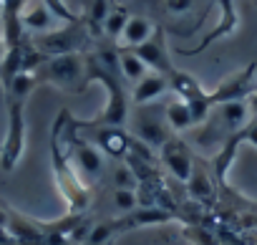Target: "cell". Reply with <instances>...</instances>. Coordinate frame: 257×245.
Returning <instances> with one entry per match:
<instances>
[{
    "mask_svg": "<svg viewBox=\"0 0 257 245\" xmlns=\"http://www.w3.org/2000/svg\"><path fill=\"white\" fill-rule=\"evenodd\" d=\"M68 119L71 111L61 109L53 129H51V167H53V177L56 185L63 195V200L68 202V212L73 215H83L91 205V185L81 177L71 149H68V139H66V129H68Z\"/></svg>",
    "mask_w": 257,
    "mask_h": 245,
    "instance_id": "6da1fadb",
    "label": "cell"
},
{
    "mask_svg": "<svg viewBox=\"0 0 257 245\" xmlns=\"http://www.w3.org/2000/svg\"><path fill=\"white\" fill-rule=\"evenodd\" d=\"M38 86L36 73L21 71L13 84L3 91L6 94V109H8V127L3 137V147H0V167L6 172H13L23 157L26 149V104L31 91Z\"/></svg>",
    "mask_w": 257,
    "mask_h": 245,
    "instance_id": "7a4b0ae2",
    "label": "cell"
},
{
    "mask_svg": "<svg viewBox=\"0 0 257 245\" xmlns=\"http://www.w3.org/2000/svg\"><path fill=\"white\" fill-rule=\"evenodd\" d=\"M38 84H51L63 91L81 94L88 86V63L83 53H68V56H53L46 58L43 66L36 71Z\"/></svg>",
    "mask_w": 257,
    "mask_h": 245,
    "instance_id": "3957f363",
    "label": "cell"
},
{
    "mask_svg": "<svg viewBox=\"0 0 257 245\" xmlns=\"http://www.w3.org/2000/svg\"><path fill=\"white\" fill-rule=\"evenodd\" d=\"M28 41L33 43L36 51H41L43 56L53 58V56L81 53V51L88 46L91 36H88V28H86V23H83V18H81V21H76V23H66V26H61V28L48 31V33H38V36H33V38H28Z\"/></svg>",
    "mask_w": 257,
    "mask_h": 245,
    "instance_id": "277c9868",
    "label": "cell"
},
{
    "mask_svg": "<svg viewBox=\"0 0 257 245\" xmlns=\"http://www.w3.org/2000/svg\"><path fill=\"white\" fill-rule=\"evenodd\" d=\"M254 73H257V63L254 61L247 63L242 71L229 73L217 89L209 91V104L212 106H222V104H229V101H247L257 91Z\"/></svg>",
    "mask_w": 257,
    "mask_h": 245,
    "instance_id": "5b68a950",
    "label": "cell"
},
{
    "mask_svg": "<svg viewBox=\"0 0 257 245\" xmlns=\"http://www.w3.org/2000/svg\"><path fill=\"white\" fill-rule=\"evenodd\" d=\"M66 139H68V149L71 157L81 172V177L91 185V180H98L103 175V152L91 144L86 137H81L73 127H71V119H68V129H66Z\"/></svg>",
    "mask_w": 257,
    "mask_h": 245,
    "instance_id": "8992f818",
    "label": "cell"
},
{
    "mask_svg": "<svg viewBox=\"0 0 257 245\" xmlns=\"http://www.w3.org/2000/svg\"><path fill=\"white\" fill-rule=\"evenodd\" d=\"M132 137L142 139L144 144H149L152 149H162L169 139H172V129L167 124V119H159L154 114V109L147 106H139L134 119H132Z\"/></svg>",
    "mask_w": 257,
    "mask_h": 245,
    "instance_id": "52a82bcc",
    "label": "cell"
},
{
    "mask_svg": "<svg viewBox=\"0 0 257 245\" xmlns=\"http://www.w3.org/2000/svg\"><path fill=\"white\" fill-rule=\"evenodd\" d=\"M81 137H86L91 144H96L106 157L123 159L132 144V134L123 127H93V129H76Z\"/></svg>",
    "mask_w": 257,
    "mask_h": 245,
    "instance_id": "ba28073f",
    "label": "cell"
},
{
    "mask_svg": "<svg viewBox=\"0 0 257 245\" xmlns=\"http://www.w3.org/2000/svg\"><path fill=\"white\" fill-rule=\"evenodd\" d=\"M128 51H134L147 63V68H152L162 76H169L174 71V63H172V56H169V48H167V36H164L162 26L154 28V33L147 43H142L137 48H128Z\"/></svg>",
    "mask_w": 257,
    "mask_h": 245,
    "instance_id": "9c48e42d",
    "label": "cell"
},
{
    "mask_svg": "<svg viewBox=\"0 0 257 245\" xmlns=\"http://www.w3.org/2000/svg\"><path fill=\"white\" fill-rule=\"evenodd\" d=\"M217 3H219V11H222L219 23L202 38V43H199L197 48H177V53H182V56H197V53L207 51L214 41H219V38H224V36H232V33L237 31V26H239L237 3H234V0H217Z\"/></svg>",
    "mask_w": 257,
    "mask_h": 245,
    "instance_id": "30bf717a",
    "label": "cell"
},
{
    "mask_svg": "<svg viewBox=\"0 0 257 245\" xmlns=\"http://www.w3.org/2000/svg\"><path fill=\"white\" fill-rule=\"evenodd\" d=\"M159 162H162L179 182H187L189 175H192V167H194V154H192V149L187 147L184 139L172 137V139L159 149Z\"/></svg>",
    "mask_w": 257,
    "mask_h": 245,
    "instance_id": "8fae6325",
    "label": "cell"
},
{
    "mask_svg": "<svg viewBox=\"0 0 257 245\" xmlns=\"http://www.w3.org/2000/svg\"><path fill=\"white\" fill-rule=\"evenodd\" d=\"M172 220H177V215L167 207H137L132 212L116 217V230H118V235H123L132 230L152 227V225H167Z\"/></svg>",
    "mask_w": 257,
    "mask_h": 245,
    "instance_id": "7c38bea8",
    "label": "cell"
},
{
    "mask_svg": "<svg viewBox=\"0 0 257 245\" xmlns=\"http://www.w3.org/2000/svg\"><path fill=\"white\" fill-rule=\"evenodd\" d=\"M184 185H187L189 197L197 200V202H209L214 197V192H217V182L212 177V170L204 162H199V159H194L192 175H189V180Z\"/></svg>",
    "mask_w": 257,
    "mask_h": 245,
    "instance_id": "4fadbf2b",
    "label": "cell"
},
{
    "mask_svg": "<svg viewBox=\"0 0 257 245\" xmlns=\"http://www.w3.org/2000/svg\"><path fill=\"white\" fill-rule=\"evenodd\" d=\"M167 91H169V78L162 76V73H157V71H152V73H147L142 81L134 84L132 104H134V106H147V104L157 101V99H159L162 94H167Z\"/></svg>",
    "mask_w": 257,
    "mask_h": 245,
    "instance_id": "5bb4252c",
    "label": "cell"
},
{
    "mask_svg": "<svg viewBox=\"0 0 257 245\" xmlns=\"http://www.w3.org/2000/svg\"><path fill=\"white\" fill-rule=\"evenodd\" d=\"M21 23H23V31H31L33 36H38V33L53 31L56 18L51 16V11L46 8L43 0H38V3H28L26 6V11L21 16Z\"/></svg>",
    "mask_w": 257,
    "mask_h": 245,
    "instance_id": "9a60e30c",
    "label": "cell"
},
{
    "mask_svg": "<svg viewBox=\"0 0 257 245\" xmlns=\"http://www.w3.org/2000/svg\"><path fill=\"white\" fill-rule=\"evenodd\" d=\"M154 28H157V26H154L149 18H144V16H132V18H128V23H126V28H123V33H121L118 48H137V46L147 43V41L152 38Z\"/></svg>",
    "mask_w": 257,
    "mask_h": 245,
    "instance_id": "2e32d148",
    "label": "cell"
},
{
    "mask_svg": "<svg viewBox=\"0 0 257 245\" xmlns=\"http://www.w3.org/2000/svg\"><path fill=\"white\" fill-rule=\"evenodd\" d=\"M217 109H219L222 124L229 129V134L242 132L249 121H252V111H249V104H247V101H229V104H222V106H217Z\"/></svg>",
    "mask_w": 257,
    "mask_h": 245,
    "instance_id": "e0dca14e",
    "label": "cell"
},
{
    "mask_svg": "<svg viewBox=\"0 0 257 245\" xmlns=\"http://www.w3.org/2000/svg\"><path fill=\"white\" fill-rule=\"evenodd\" d=\"M111 8H113L111 0H86L81 18H83L91 38H103V21H106Z\"/></svg>",
    "mask_w": 257,
    "mask_h": 245,
    "instance_id": "ac0fdd59",
    "label": "cell"
},
{
    "mask_svg": "<svg viewBox=\"0 0 257 245\" xmlns=\"http://www.w3.org/2000/svg\"><path fill=\"white\" fill-rule=\"evenodd\" d=\"M167 78H169V89H172V91L177 94V99H182V101H192V99L207 94V89L199 84V78L192 76V73H187V71L174 68Z\"/></svg>",
    "mask_w": 257,
    "mask_h": 245,
    "instance_id": "d6986e66",
    "label": "cell"
},
{
    "mask_svg": "<svg viewBox=\"0 0 257 245\" xmlns=\"http://www.w3.org/2000/svg\"><path fill=\"white\" fill-rule=\"evenodd\" d=\"M164 119H167L169 129L177 132V134L194 127V116H192V111H189V104L182 101V99H174V101H169V104L164 106Z\"/></svg>",
    "mask_w": 257,
    "mask_h": 245,
    "instance_id": "ffe728a7",
    "label": "cell"
},
{
    "mask_svg": "<svg viewBox=\"0 0 257 245\" xmlns=\"http://www.w3.org/2000/svg\"><path fill=\"white\" fill-rule=\"evenodd\" d=\"M118 68H121V78L123 81H132V84L142 81L149 73L147 63L134 51H128V48H118Z\"/></svg>",
    "mask_w": 257,
    "mask_h": 245,
    "instance_id": "44dd1931",
    "label": "cell"
},
{
    "mask_svg": "<svg viewBox=\"0 0 257 245\" xmlns=\"http://www.w3.org/2000/svg\"><path fill=\"white\" fill-rule=\"evenodd\" d=\"M128 18H132V13L126 11V6H113L108 11L106 21H103V38L118 43L121 41V33H123V28L128 23Z\"/></svg>",
    "mask_w": 257,
    "mask_h": 245,
    "instance_id": "7402d4cb",
    "label": "cell"
},
{
    "mask_svg": "<svg viewBox=\"0 0 257 245\" xmlns=\"http://www.w3.org/2000/svg\"><path fill=\"white\" fill-rule=\"evenodd\" d=\"M116 237H118L116 220H101V222H93L91 225L83 245H111Z\"/></svg>",
    "mask_w": 257,
    "mask_h": 245,
    "instance_id": "603a6c76",
    "label": "cell"
},
{
    "mask_svg": "<svg viewBox=\"0 0 257 245\" xmlns=\"http://www.w3.org/2000/svg\"><path fill=\"white\" fill-rule=\"evenodd\" d=\"M111 180H113V190H137V187H139V180H137V175L132 172V167L126 165V159H121V162L113 167Z\"/></svg>",
    "mask_w": 257,
    "mask_h": 245,
    "instance_id": "cb8c5ba5",
    "label": "cell"
},
{
    "mask_svg": "<svg viewBox=\"0 0 257 245\" xmlns=\"http://www.w3.org/2000/svg\"><path fill=\"white\" fill-rule=\"evenodd\" d=\"M184 237L192 245H219V237L204 225H184Z\"/></svg>",
    "mask_w": 257,
    "mask_h": 245,
    "instance_id": "d4e9b609",
    "label": "cell"
},
{
    "mask_svg": "<svg viewBox=\"0 0 257 245\" xmlns=\"http://www.w3.org/2000/svg\"><path fill=\"white\" fill-rule=\"evenodd\" d=\"M111 202H113V207L121 215H126V212H132V210L139 207V195H137V190H113Z\"/></svg>",
    "mask_w": 257,
    "mask_h": 245,
    "instance_id": "484cf974",
    "label": "cell"
},
{
    "mask_svg": "<svg viewBox=\"0 0 257 245\" xmlns=\"http://www.w3.org/2000/svg\"><path fill=\"white\" fill-rule=\"evenodd\" d=\"M46 3V8L51 11V16L56 18V21H63V23H76V21H81V16H76L63 0H43Z\"/></svg>",
    "mask_w": 257,
    "mask_h": 245,
    "instance_id": "4316f807",
    "label": "cell"
},
{
    "mask_svg": "<svg viewBox=\"0 0 257 245\" xmlns=\"http://www.w3.org/2000/svg\"><path fill=\"white\" fill-rule=\"evenodd\" d=\"M164 6H167V13L172 16H184L194 8V0H164Z\"/></svg>",
    "mask_w": 257,
    "mask_h": 245,
    "instance_id": "83f0119b",
    "label": "cell"
},
{
    "mask_svg": "<svg viewBox=\"0 0 257 245\" xmlns=\"http://www.w3.org/2000/svg\"><path fill=\"white\" fill-rule=\"evenodd\" d=\"M242 139H244V142H249L252 147H257V116H252V121L242 129Z\"/></svg>",
    "mask_w": 257,
    "mask_h": 245,
    "instance_id": "f1b7e54d",
    "label": "cell"
},
{
    "mask_svg": "<svg viewBox=\"0 0 257 245\" xmlns=\"http://www.w3.org/2000/svg\"><path fill=\"white\" fill-rule=\"evenodd\" d=\"M247 104H249V111H252V116H257V91L247 99Z\"/></svg>",
    "mask_w": 257,
    "mask_h": 245,
    "instance_id": "f546056e",
    "label": "cell"
},
{
    "mask_svg": "<svg viewBox=\"0 0 257 245\" xmlns=\"http://www.w3.org/2000/svg\"><path fill=\"white\" fill-rule=\"evenodd\" d=\"M6 41H3V36H0V63H3V58H6Z\"/></svg>",
    "mask_w": 257,
    "mask_h": 245,
    "instance_id": "4dcf8cb0",
    "label": "cell"
},
{
    "mask_svg": "<svg viewBox=\"0 0 257 245\" xmlns=\"http://www.w3.org/2000/svg\"><path fill=\"white\" fill-rule=\"evenodd\" d=\"M0 13H3V0H0Z\"/></svg>",
    "mask_w": 257,
    "mask_h": 245,
    "instance_id": "1f68e13d",
    "label": "cell"
}]
</instances>
